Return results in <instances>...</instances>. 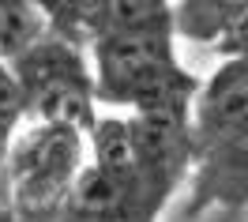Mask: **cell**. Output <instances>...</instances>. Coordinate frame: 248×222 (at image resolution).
<instances>
[{"label":"cell","instance_id":"cell-1","mask_svg":"<svg viewBox=\"0 0 248 222\" xmlns=\"http://www.w3.org/2000/svg\"><path fill=\"white\" fill-rule=\"evenodd\" d=\"M87 61L94 76V102L109 110L147 113L192 106L200 91V79L173 53V27L102 34L87 49Z\"/></svg>","mask_w":248,"mask_h":222},{"label":"cell","instance_id":"cell-2","mask_svg":"<svg viewBox=\"0 0 248 222\" xmlns=\"http://www.w3.org/2000/svg\"><path fill=\"white\" fill-rule=\"evenodd\" d=\"M87 166V136L61 125L23 128L4 166V207L16 222H57Z\"/></svg>","mask_w":248,"mask_h":222},{"label":"cell","instance_id":"cell-3","mask_svg":"<svg viewBox=\"0 0 248 222\" xmlns=\"http://www.w3.org/2000/svg\"><path fill=\"white\" fill-rule=\"evenodd\" d=\"M23 98V117L34 125H61L76 132H91L98 121L94 76L87 53L68 46L53 34H42L8 64Z\"/></svg>","mask_w":248,"mask_h":222},{"label":"cell","instance_id":"cell-4","mask_svg":"<svg viewBox=\"0 0 248 222\" xmlns=\"http://www.w3.org/2000/svg\"><path fill=\"white\" fill-rule=\"evenodd\" d=\"M192 106H170V110H147V113H128V136L132 151L140 162L143 192L158 215L166 211L170 196L188 181L192 174V125H188Z\"/></svg>","mask_w":248,"mask_h":222},{"label":"cell","instance_id":"cell-5","mask_svg":"<svg viewBox=\"0 0 248 222\" xmlns=\"http://www.w3.org/2000/svg\"><path fill=\"white\" fill-rule=\"evenodd\" d=\"M192 151H211L226 140L248 136V57L222 61L200 83L188 110Z\"/></svg>","mask_w":248,"mask_h":222},{"label":"cell","instance_id":"cell-6","mask_svg":"<svg viewBox=\"0 0 248 222\" xmlns=\"http://www.w3.org/2000/svg\"><path fill=\"white\" fill-rule=\"evenodd\" d=\"M188 177H192L188 219H203L207 211H245L248 207V136L226 140L211 151H200Z\"/></svg>","mask_w":248,"mask_h":222},{"label":"cell","instance_id":"cell-7","mask_svg":"<svg viewBox=\"0 0 248 222\" xmlns=\"http://www.w3.org/2000/svg\"><path fill=\"white\" fill-rule=\"evenodd\" d=\"M57 222H158V215L143 204L140 192L117 185L87 162Z\"/></svg>","mask_w":248,"mask_h":222},{"label":"cell","instance_id":"cell-8","mask_svg":"<svg viewBox=\"0 0 248 222\" xmlns=\"http://www.w3.org/2000/svg\"><path fill=\"white\" fill-rule=\"evenodd\" d=\"M173 12V38H192V42H207L218 46V38L230 31L237 19L241 4H218V0H192V4H170Z\"/></svg>","mask_w":248,"mask_h":222},{"label":"cell","instance_id":"cell-9","mask_svg":"<svg viewBox=\"0 0 248 222\" xmlns=\"http://www.w3.org/2000/svg\"><path fill=\"white\" fill-rule=\"evenodd\" d=\"M46 34L42 4L27 0H0V64H12L27 46Z\"/></svg>","mask_w":248,"mask_h":222},{"label":"cell","instance_id":"cell-10","mask_svg":"<svg viewBox=\"0 0 248 222\" xmlns=\"http://www.w3.org/2000/svg\"><path fill=\"white\" fill-rule=\"evenodd\" d=\"M19 125H23V98L8 64H0V207H4V166H8L12 140L19 136Z\"/></svg>","mask_w":248,"mask_h":222},{"label":"cell","instance_id":"cell-11","mask_svg":"<svg viewBox=\"0 0 248 222\" xmlns=\"http://www.w3.org/2000/svg\"><path fill=\"white\" fill-rule=\"evenodd\" d=\"M218 53H226V61H237V57H248V4H241L237 19L230 23V31L218 38Z\"/></svg>","mask_w":248,"mask_h":222},{"label":"cell","instance_id":"cell-12","mask_svg":"<svg viewBox=\"0 0 248 222\" xmlns=\"http://www.w3.org/2000/svg\"><path fill=\"white\" fill-rule=\"evenodd\" d=\"M203 222H248V207L245 211H207Z\"/></svg>","mask_w":248,"mask_h":222},{"label":"cell","instance_id":"cell-13","mask_svg":"<svg viewBox=\"0 0 248 222\" xmlns=\"http://www.w3.org/2000/svg\"><path fill=\"white\" fill-rule=\"evenodd\" d=\"M0 222H16V219H12V211H8V207H0Z\"/></svg>","mask_w":248,"mask_h":222}]
</instances>
